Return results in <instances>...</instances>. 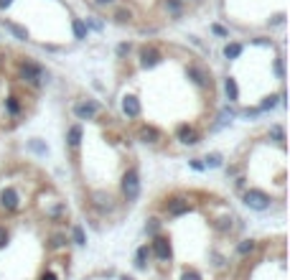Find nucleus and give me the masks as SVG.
I'll list each match as a JSON object with an SVG mask.
<instances>
[{
  "instance_id": "nucleus-18",
  "label": "nucleus",
  "mask_w": 290,
  "mask_h": 280,
  "mask_svg": "<svg viewBox=\"0 0 290 280\" xmlns=\"http://www.w3.org/2000/svg\"><path fill=\"white\" fill-rule=\"evenodd\" d=\"M115 23H132V10L130 8H120V10H115Z\"/></svg>"
},
{
  "instance_id": "nucleus-19",
  "label": "nucleus",
  "mask_w": 290,
  "mask_h": 280,
  "mask_svg": "<svg viewBox=\"0 0 290 280\" xmlns=\"http://www.w3.org/2000/svg\"><path fill=\"white\" fill-rule=\"evenodd\" d=\"M242 51H244L242 44H227V46H224V56H227V59H239Z\"/></svg>"
},
{
  "instance_id": "nucleus-6",
  "label": "nucleus",
  "mask_w": 290,
  "mask_h": 280,
  "mask_svg": "<svg viewBox=\"0 0 290 280\" xmlns=\"http://www.w3.org/2000/svg\"><path fill=\"white\" fill-rule=\"evenodd\" d=\"M0 206L8 209V211H15V209L20 206L18 191H15V188H3V191H0Z\"/></svg>"
},
{
  "instance_id": "nucleus-15",
  "label": "nucleus",
  "mask_w": 290,
  "mask_h": 280,
  "mask_svg": "<svg viewBox=\"0 0 290 280\" xmlns=\"http://www.w3.org/2000/svg\"><path fill=\"white\" fill-rule=\"evenodd\" d=\"M5 28L15 36V38H20V41H26L28 38V31L23 28V26H18V23H13V20H5Z\"/></svg>"
},
{
  "instance_id": "nucleus-35",
  "label": "nucleus",
  "mask_w": 290,
  "mask_h": 280,
  "mask_svg": "<svg viewBox=\"0 0 290 280\" xmlns=\"http://www.w3.org/2000/svg\"><path fill=\"white\" fill-rule=\"evenodd\" d=\"M191 166H193L196 171H204V163H201V161H191Z\"/></svg>"
},
{
  "instance_id": "nucleus-3",
  "label": "nucleus",
  "mask_w": 290,
  "mask_h": 280,
  "mask_svg": "<svg viewBox=\"0 0 290 280\" xmlns=\"http://www.w3.org/2000/svg\"><path fill=\"white\" fill-rule=\"evenodd\" d=\"M270 196H267L265 191H260V188H250V191H244V204H247L250 209H255V211H265L267 206H270Z\"/></svg>"
},
{
  "instance_id": "nucleus-8",
  "label": "nucleus",
  "mask_w": 290,
  "mask_h": 280,
  "mask_svg": "<svg viewBox=\"0 0 290 280\" xmlns=\"http://www.w3.org/2000/svg\"><path fill=\"white\" fill-rule=\"evenodd\" d=\"M153 252H155L158 260H168L171 257V242L166 240V237H155L153 240Z\"/></svg>"
},
{
  "instance_id": "nucleus-4",
  "label": "nucleus",
  "mask_w": 290,
  "mask_h": 280,
  "mask_svg": "<svg viewBox=\"0 0 290 280\" xmlns=\"http://www.w3.org/2000/svg\"><path fill=\"white\" fill-rule=\"evenodd\" d=\"M186 77L196 84V87H201V90L211 87V77H209V72H206L204 67H198V64H189V67H186Z\"/></svg>"
},
{
  "instance_id": "nucleus-29",
  "label": "nucleus",
  "mask_w": 290,
  "mask_h": 280,
  "mask_svg": "<svg viewBox=\"0 0 290 280\" xmlns=\"http://www.w3.org/2000/svg\"><path fill=\"white\" fill-rule=\"evenodd\" d=\"M64 242H66V240H64V237H61V234H56V237H51V247H54V250H56V247H61Z\"/></svg>"
},
{
  "instance_id": "nucleus-39",
  "label": "nucleus",
  "mask_w": 290,
  "mask_h": 280,
  "mask_svg": "<svg viewBox=\"0 0 290 280\" xmlns=\"http://www.w3.org/2000/svg\"><path fill=\"white\" fill-rule=\"evenodd\" d=\"M184 3H201V0H184Z\"/></svg>"
},
{
  "instance_id": "nucleus-28",
  "label": "nucleus",
  "mask_w": 290,
  "mask_h": 280,
  "mask_svg": "<svg viewBox=\"0 0 290 280\" xmlns=\"http://www.w3.org/2000/svg\"><path fill=\"white\" fill-rule=\"evenodd\" d=\"M181 280H201V275H198V273H196V270H186V273H184V278H181Z\"/></svg>"
},
{
  "instance_id": "nucleus-30",
  "label": "nucleus",
  "mask_w": 290,
  "mask_h": 280,
  "mask_svg": "<svg viewBox=\"0 0 290 280\" xmlns=\"http://www.w3.org/2000/svg\"><path fill=\"white\" fill-rule=\"evenodd\" d=\"M211 31H214V33H216V36H229V31H227V28H224V26H216V23H214V26H211Z\"/></svg>"
},
{
  "instance_id": "nucleus-5",
  "label": "nucleus",
  "mask_w": 290,
  "mask_h": 280,
  "mask_svg": "<svg viewBox=\"0 0 290 280\" xmlns=\"http://www.w3.org/2000/svg\"><path fill=\"white\" fill-rule=\"evenodd\" d=\"M163 61V51L155 49V46H143L140 49V67L143 69H153Z\"/></svg>"
},
{
  "instance_id": "nucleus-7",
  "label": "nucleus",
  "mask_w": 290,
  "mask_h": 280,
  "mask_svg": "<svg viewBox=\"0 0 290 280\" xmlns=\"http://www.w3.org/2000/svg\"><path fill=\"white\" fill-rule=\"evenodd\" d=\"M97 112H99V104L97 102H79V104H74V115L79 120H92Z\"/></svg>"
},
{
  "instance_id": "nucleus-12",
  "label": "nucleus",
  "mask_w": 290,
  "mask_h": 280,
  "mask_svg": "<svg viewBox=\"0 0 290 280\" xmlns=\"http://www.w3.org/2000/svg\"><path fill=\"white\" fill-rule=\"evenodd\" d=\"M184 0H163V10L173 18V20H178V18H181L184 15Z\"/></svg>"
},
{
  "instance_id": "nucleus-24",
  "label": "nucleus",
  "mask_w": 290,
  "mask_h": 280,
  "mask_svg": "<svg viewBox=\"0 0 290 280\" xmlns=\"http://www.w3.org/2000/svg\"><path fill=\"white\" fill-rule=\"evenodd\" d=\"M270 135H273L278 143H283V140H285V133H283V127H280V125H275V127H273V130H270Z\"/></svg>"
},
{
  "instance_id": "nucleus-26",
  "label": "nucleus",
  "mask_w": 290,
  "mask_h": 280,
  "mask_svg": "<svg viewBox=\"0 0 290 280\" xmlns=\"http://www.w3.org/2000/svg\"><path fill=\"white\" fill-rule=\"evenodd\" d=\"M206 166H211V168L221 166V156H216V153H214V156H209V158H206Z\"/></svg>"
},
{
  "instance_id": "nucleus-34",
  "label": "nucleus",
  "mask_w": 290,
  "mask_h": 280,
  "mask_svg": "<svg viewBox=\"0 0 290 280\" xmlns=\"http://www.w3.org/2000/svg\"><path fill=\"white\" fill-rule=\"evenodd\" d=\"M13 5V0H0V10H5V8H10Z\"/></svg>"
},
{
  "instance_id": "nucleus-17",
  "label": "nucleus",
  "mask_w": 290,
  "mask_h": 280,
  "mask_svg": "<svg viewBox=\"0 0 290 280\" xmlns=\"http://www.w3.org/2000/svg\"><path fill=\"white\" fill-rule=\"evenodd\" d=\"M224 90H227V97H229L232 102H237V99H239V90H237V82H234V77H227V82H224Z\"/></svg>"
},
{
  "instance_id": "nucleus-2",
  "label": "nucleus",
  "mask_w": 290,
  "mask_h": 280,
  "mask_svg": "<svg viewBox=\"0 0 290 280\" xmlns=\"http://www.w3.org/2000/svg\"><path fill=\"white\" fill-rule=\"evenodd\" d=\"M122 196L127 201H135L140 196V176L135 168H127L125 176H122Z\"/></svg>"
},
{
  "instance_id": "nucleus-33",
  "label": "nucleus",
  "mask_w": 290,
  "mask_h": 280,
  "mask_svg": "<svg viewBox=\"0 0 290 280\" xmlns=\"http://www.w3.org/2000/svg\"><path fill=\"white\" fill-rule=\"evenodd\" d=\"M117 0H95V5H99V8H107V5H115Z\"/></svg>"
},
{
  "instance_id": "nucleus-25",
  "label": "nucleus",
  "mask_w": 290,
  "mask_h": 280,
  "mask_svg": "<svg viewBox=\"0 0 290 280\" xmlns=\"http://www.w3.org/2000/svg\"><path fill=\"white\" fill-rule=\"evenodd\" d=\"M130 51H132V46H130V44H120V46H117V56H120V59H122V56H127Z\"/></svg>"
},
{
  "instance_id": "nucleus-20",
  "label": "nucleus",
  "mask_w": 290,
  "mask_h": 280,
  "mask_svg": "<svg viewBox=\"0 0 290 280\" xmlns=\"http://www.w3.org/2000/svg\"><path fill=\"white\" fill-rule=\"evenodd\" d=\"M5 110H8L10 115H20V102H18L15 94H10V97L5 99Z\"/></svg>"
},
{
  "instance_id": "nucleus-37",
  "label": "nucleus",
  "mask_w": 290,
  "mask_h": 280,
  "mask_svg": "<svg viewBox=\"0 0 290 280\" xmlns=\"http://www.w3.org/2000/svg\"><path fill=\"white\" fill-rule=\"evenodd\" d=\"M33 150H38V153H46V148H43L41 143H33Z\"/></svg>"
},
{
  "instance_id": "nucleus-22",
  "label": "nucleus",
  "mask_w": 290,
  "mask_h": 280,
  "mask_svg": "<svg viewBox=\"0 0 290 280\" xmlns=\"http://www.w3.org/2000/svg\"><path fill=\"white\" fill-rule=\"evenodd\" d=\"M72 237H74V242H77V245H84V242H87V237H84V229H82V227H74Z\"/></svg>"
},
{
  "instance_id": "nucleus-27",
  "label": "nucleus",
  "mask_w": 290,
  "mask_h": 280,
  "mask_svg": "<svg viewBox=\"0 0 290 280\" xmlns=\"http://www.w3.org/2000/svg\"><path fill=\"white\" fill-rule=\"evenodd\" d=\"M278 99H280V97H267V99L262 102V110H270V107H275V104H278Z\"/></svg>"
},
{
  "instance_id": "nucleus-11",
  "label": "nucleus",
  "mask_w": 290,
  "mask_h": 280,
  "mask_svg": "<svg viewBox=\"0 0 290 280\" xmlns=\"http://www.w3.org/2000/svg\"><path fill=\"white\" fill-rule=\"evenodd\" d=\"M191 211V204L186 199H171L168 201V214L171 217H181V214H189Z\"/></svg>"
},
{
  "instance_id": "nucleus-14",
  "label": "nucleus",
  "mask_w": 290,
  "mask_h": 280,
  "mask_svg": "<svg viewBox=\"0 0 290 280\" xmlns=\"http://www.w3.org/2000/svg\"><path fill=\"white\" fill-rule=\"evenodd\" d=\"M72 31H74V38H87V33H89V28H87V23L82 18L72 20Z\"/></svg>"
},
{
  "instance_id": "nucleus-21",
  "label": "nucleus",
  "mask_w": 290,
  "mask_h": 280,
  "mask_svg": "<svg viewBox=\"0 0 290 280\" xmlns=\"http://www.w3.org/2000/svg\"><path fill=\"white\" fill-rule=\"evenodd\" d=\"M148 257H150V250H148V247H140V250H138V257H135V265H138V268H145V260H148Z\"/></svg>"
},
{
  "instance_id": "nucleus-23",
  "label": "nucleus",
  "mask_w": 290,
  "mask_h": 280,
  "mask_svg": "<svg viewBox=\"0 0 290 280\" xmlns=\"http://www.w3.org/2000/svg\"><path fill=\"white\" fill-rule=\"evenodd\" d=\"M252 250H255V242H250V240H247V242H242V245L237 247L239 255H247V252H252Z\"/></svg>"
},
{
  "instance_id": "nucleus-13",
  "label": "nucleus",
  "mask_w": 290,
  "mask_h": 280,
  "mask_svg": "<svg viewBox=\"0 0 290 280\" xmlns=\"http://www.w3.org/2000/svg\"><path fill=\"white\" fill-rule=\"evenodd\" d=\"M140 140L143 143H158L161 140V133L155 127H140Z\"/></svg>"
},
{
  "instance_id": "nucleus-31",
  "label": "nucleus",
  "mask_w": 290,
  "mask_h": 280,
  "mask_svg": "<svg viewBox=\"0 0 290 280\" xmlns=\"http://www.w3.org/2000/svg\"><path fill=\"white\" fill-rule=\"evenodd\" d=\"M275 72H278V77H285V67H283V59H278V61H275Z\"/></svg>"
},
{
  "instance_id": "nucleus-32",
  "label": "nucleus",
  "mask_w": 290,
  "mask_h": 280,
  "mask_svg": "<svg viewBox=\"0 0 290 280\" xmlns=\"http://www.w3.org/2000/svg\"><path fill=\"white\" fill-rule=\"evenodd\" d=\"M5 242H8V232L5 227H0V247H5Z\"/></svg>"
},
{
  "instance_id": "nucleus-10",
  "label": "nucleus",
  "mask_w": 290,
  "mask_h": 280,
  "mask_svg": "<svg viewBox=\"0 0 290 280\" xmlns=\"http://www.w3.org/2000/svg\"><path fill=\"white\" fill-rule=\"evenodd\" d=\"M176 135H178V140H181L184 145H196L198 143V133L193 130V127H189V125H181Z\"/></svg>"
},
{
  "instance_id": "nucleus-38",
  "label": "nucleus",
  "mask_w": 290,
  "mask_h": 280,
  "mask_svg": "<svg viewBox=\"0 0 290 280\" xmlns=\"http://www.w3.org/2000/svg\"><path fill=\"white\" fill-rule=\"evenodd\" d=\"M150 232H155V229H158V219H150V227H148Z\"/></svg>"
},
{
  "instance_id": "nucleus-1",
  "label": "nucleus",
  "mask_w": 290,
  "mask_h": 280,
  "mask_svg": "<svg viewBox=\"0 0 290 280\" xmlns=\"http://www.w3.org/2000/svg\"><path fill=\"white\" fill-rule=\"evenodd\" d=\"M18 77H20V82H26V84H31V87H41L43 82H46V69L41 67V64H36V61H31V59H23L18 64Z\"/></svg>"
},
{
  "instance_id": "nucleus-9",
  "label": "nucleus",
  "mask_w": 290,
  "mask_h": 280,
  "mask_svg": "<svg viewBox=\"0 0 290 280\" xmlns=\"http://www.w3.org/2000/svg\"><path fill=\"white\" fill-rule=\"evenodd\" d=\"M122 112H125L127 117H138V115H140V102H138V97L125 94V97H122Z\"/></svg>"
},
{
  "instance_id": "nucleus-40",
  "label": "nucleus",
  "mask_w": 290,
  "mask_h": 280,
  "mask_svg": "<svg viewBox=\"0 0 290 280\" xmlns=\"http://www.w3.org/2000/svg\"><path fill=\"white\" fill-rule=\"evenodd\" d=\"M125 280H130V278H125Z\"/></svg>"
},
{
  "instance_id": "nucleus-16",
  "label": "nucleus",
  "mask_w": 290,
  "mask_h": 280,
  "mask_svg": "<svg viewBox=\"0 0 290 280\" xmlns=\"http://www.w3.org/2000/svg\"><path fill=\"white\" fill-rule=\"evenodd\" d=\"M66 140H69L72 148H79V143H82V127H79V125H72V127H69V135H66Z\"/></svg>"
},
{
  "instance_id": "nucleus-36",
  "label": "nucleus",
  "mask_w": 290,
  "mask_h": 280,
  "mask_svg": "<svg viewBox=\"0 0 290 280\" xmlns=\"http://www.w3.org/2000/svg\"><path fill=\"white\" fill-rule=\"evenodd\" d=\"M41 280H56V275H54V273H43Z\"/></svg>"
}]
</instances>
